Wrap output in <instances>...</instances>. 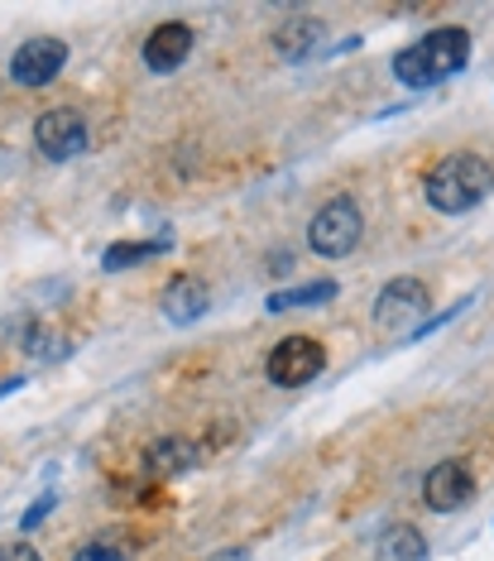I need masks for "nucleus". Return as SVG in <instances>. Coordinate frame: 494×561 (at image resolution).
Returning a JSON list of instances; mask_svg holds the SVG:
<instances>
[{"label":"nucleus","instance_id":"1","mask_svg":"<svg viewBox=\"0 0 494 561\" xmlns=\"http://www.w3.org/2000/svg\"><path fill=\"white\" fill-rule=\"evenodd\" d=\"M466 58H471V34H466L461 24H441V30L413 39L409 48H399L394 78L403 87H437V82L456 78V72L466 68Z\"/></svg>","mask_w":494,"mask_h":561},{"label":"nucleus","instance_id":"2","mask_svg":"<svg viewBox=\"0 0 494 561\" xmlns=\"http://www.w3.org/2000/svg\"><path fill=\"white\" fill-rule=\"evenodd\" d=\"M494 193V169L480 154H447L433 173L423 178V197L427 207L441 216H461L480 207Z\"/></svg>","mask_w":494,"mask_h":561},{"label":"nucleus","instance_id":"3","mask_svg":"<svg viewBox=\"0 0 494 561\" xmlns=\"http://www.w3.org/2000/svg\"><path fill=\"white\" fill-rule=\"evenodd\" d=\"M365 236V211L356 197H332L326 207H317V216L308 221V245L317 254H326V260H341V254H351L360 245Z\"/></svg>","mask_w":494,"mask_h":561},{"label":"nucleus","instance_id":"4","mask_svg":"<svg viewBox=\"0 0 494 561\" xmlns=\"http://www.w3.org/2000/svg\"><path fill=\"white\" fill-rule=\"evenodd\" d=\"M322 369H326V351L317 336H284L269 351V360H264V375H269V385H278V389L312 385Z\"/></svg>","mask_w":494,"mask_h":561},{"label":"nucleus","instance_id":"5","mask_svg":"<svg viewBox=\"0 0 494 561\" xmlns=\"http://www.w3.org/2000/svg\"><path fill=\"white\" fill-rule=\"evenodd\" d=\"M34 145H39V154H44L48 163H68V159H78L82 149H87V121H82L72 106L44 111L39 125H34Z\"/></svg>","mask_w":494,"mask_h":561},{"label":"nucleus","instance_id":"6","mask_svg":"<svg viewBox=\"0 0 494 561\" xmlns=\"http://www.w3.org/2000/svg\"><path fill=\"white\" fill-rule=\"evenodd\" d=\"M423 312H427L423 278H394V284H384L375 298V327L379 331H409Z\"/></svg>","mask_w":494,"mask_h":561},{"label":"nucleus","instance_id":"7","mask_svg":"<svg viewBox=\"0 0 494 561\" xmlns=\"http://www.w3.org/2000/svg\"><path fill=\"white\" fill-rule=\"evenodd\" d=\"M62 62H68V44L39 34V39L15 48V58H10V78H15L20 87H48L62 72Z\"/></svg>","mask_w":494,"mask_h":561},{"label":"nucleus","instance_id":"8","mask_svg":"<svg viewBox=\"0 0 494 561\" xmlns=\"http://www.w3.org/2000/svg\"><path fill=\"white\" fill-rule=\"evenodd\" d=\"M471 500H475V476L461 461H441V466L427 470L423 504L433 508V514H456V508L471 504Z\"/></svg>","mask_w":494,"mask_h":561},{"label":"nucleus","instance_id":"9","mask_svg":"<svg viewBox=\"0 0 494 561\" xmlns=\"http://www.w3.org/2000/svg\"><path fill=\"white\" fill-rule=\"evenodd\" d=\"M193 44H197V34H193V24H159L154 34H149L145 39V48H139V54H145V68L149 72H179L183 62H187V54H193Z\"/></svg>","mask_w":494,"mask_h":561},{"label":"nucleus","instance_id":"10","mask_svg":"<svg viewBox=\"0 0 494 561\" xmlns=\"http://www.w3.org/2000/svg\"><path fill=\"white\" fill-rule=\"evenodd\" d=\"M207 308H211V288L193 274H179L159 298V312L169 317L173 327H193L197 317H207Z\"/></svg>","mask_w":494,"mask_h":561},{"label":"nucleus","instance_id":"11","mask_svg":"<svg viewBox=\"0 0 494 561\" xmlns=\"http://www.w3.org/2000/svg\"><path fill=\"white\" fill-rule=\"evenodd\" d=\"M317 39H322V24H317L312 15H294L274 30V54L288 58V62H302L317 48Z\"/></svg>","mask_w":494,"mask_h":561},{"label":"nucleus","instance_id":"12","mask_svg":"<svg viewBox=\"0 0 494 561\" xmlns=\"http://www.w3.org/2000/svg\"><path fill=\"white\" fill-rule=\"evenodd\" d=\"M145 466H149V476H183V470L197 466V442L163 437V442H154L145 451Z\"/></svg>","mask_w":494,"mask_h":561},{"label":"nucleus","instance_id":"13","mask_svg":"<svg viewBox=\"0 0 494 561\" xmlns=\"http://www.w3.org/2000/svg\"><path fill=\"white\" fill-rule=\"evenodd\" d=\"M379 561H427V538L409 523H394L379 538Z\"/></svg>","mask_w":494,"mask_h":561},{"label":"nucleus","instance_id":"14","mask_svg":"<svg viewBox=\"0 0 494 561\" xmlns=\"http://www.w3.org/2000/svg\"><path fill=\"white\" fill-rule=\"evenodd\" d=\"M336 298V284L332 278H317V284H302V288H284V293H269L264 308L269 312H294V308H322V302Z\"/></svg>","mask_w":494,"mask_h":561},{"label":"nucleus","instance_id":"15","mask_svg":"<svg viewBox=\"0 0 494 561\" xmlns=\"http://www.w3.org/2000/svg\"><path fill=\"white\" fill-rule=\"evenodd\" d=\"M169 250V236L163 240H116L106 254H101V270H135V264H145V260H154V254Z\"/></svg>","mask_w":494,"mask_h":561},{"label":"nucleus","instance_id":"16","mask_svg":"<svg viewBox=\"0 0 494 561\" xmlns=\"http://www.w3.org/2000/svg\"><path fill=\"white\" fill-rule=\"evenodd\" d=\"M72 561H130V557H125L120 547H111V542H92V547H82Z\"/></svg>","mask_w":494,"mask_h":561},{"label":"nucleus","instance_id":"17","mask_svg":"<svg viewBox=\"0 0 494 561\" xmlns=\"http://www.w3.org/2000/svg\"><path fill=\"white\" fill-rule=\"evenodd\" d=\"M0 561H44V557L34 552L30 542H5V547H0Z\"/></svg>","mask_w":494,"mask_h":561},{"label":"nucleus","instance_id":"18","mask_svg":"<svg viewBox=\"0 0 494 561\" xmlns=\"http://www.w3.org/2000/svg\"><path fill=\"white\" fill-rule=\"evenodd\" d=\"M48 508H54V500H44V504H34V508H30V514H24L20 523H24V528H34V523H39V518L48 514Z\"/></svg>","mask_w":494,"mask_h":561},{"label":"nucleus","instance_id":"19","mask_svg":"<svg viewBox=\"0 0 494 561\" xmlns=\"http://www.w3.org/2000/svg\"><path fill=\"white\" fill-rule=\"evenodd\" d=\"M245 557H250V552H245V547H235V552H221L217 561H245Z\"/></svg>","mask_w":494,"mask_h":561}]
</instances>
